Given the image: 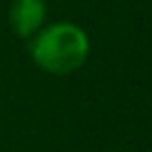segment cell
<instances>
[{
	"instance_id": "1",
	"label": "cell",
	"mask_w": 152,
	"mask_h": 152,
	"mask_svg": "<svg viewBox=\"0 0 152 152\" xmlns=\"http://www.w3.org/2000/svg\"><path fill=\"white\" fill-rule=\"evenodd\" d=\"M87 36L76 25L61 23L45 29L34 40L31 56L43 69L52 74H69L87 58Z\"/></svg>"
},
{
	"instance_id": "2",
	"label": "cell",
	"mask_w": 152,
	"mask_h": 152,
	"mask_svg": "<svg viewBox=\"0 0 152 152\" xmlns=\"http://www.w3.org/2000/svg\"><path fill=\"white\" fill-rule=\"evenodd\" d=\"M11 25L20 36H31L45 18V2L43 0H16L11 7Z\"/></svg>"
}]
</instances>
